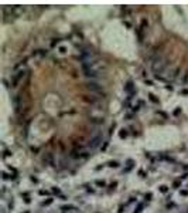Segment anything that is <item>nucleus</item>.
<instances>
[{
  "instance_id": "nucleus-1",
  "label": "nucleus",
  "mask_w": 188,
  "mask_h": 213,
  "mask_svg": "<svg viewBox=\"0 0 188 213\" xmlns=\"http://www.w3.org/2000/svg\"><path fill=\"white\" fill-rule=\"evenodd\" d=\"M82 68H83L85 75L88 78H90V80L99 78V77H102L106 73V66H105L103 61H98V63H95L92 66H82Z\"/></svg>"
},
{
  "instance_id": "nucleus-2",
  "label": "nucleus",
  "mask_w": 188,
  "mask_h": 213,
  "mask_svg": "<svg viewBox=\"0 0 188 213\" xmlns=\"http://www.w3.org/2000/svg\"><path fill=\"white\" fill-rule=\"evenodd\" d=\"M151 70H153V73L155 74V77L157 78H160V80H163V74L167 73V70H168V63H167V60L164 57H157L153 61V64H151Z\"/></svg>"
},
{
  "instance_id": "nucleus-3",
  "label": "nucleus",
  "mask_w": 188,
  "mask_h": 213,
  "mask_svg": "<svg viewBox=\"0 0 188 213\" xmlns=\"http://www.w3.org/2000/svg\"><path fill=\"white\" fill-rule=\"evenodd\" d=\"M81 61H82V66H92V64L99 61V57L92 48L86 47V48L82 50L81 53Z\"/></svg>"
},
{
  "instance_id": "nucleus-4",
  "label": "nucleus",
  "mask_w": 188,
  "mask_h": 213,
  "mask_svg": "<svg viewBox=\"0 0 188 213\" xmlns=\"http://www.w3.org/2000/svg\"><path fill=\"white\" fill-rule=\"evenodd\" d=\"M92 155V151H90L88 146H83V145H79V146H75L72 151H71V156L75 158V159H86Z\"/></svg>"
},
{
  "instance_id": "nucleus-5",
  "label": "nucleus",
  "mask_w": 188,
  "mask_h": 213,
  "mask_svg": "<svg viewBox=\"0 0 188 213\" xmlns=\"http://www.w3.org/2000/svg\"><path fill=\"white\" fill-rule=\"evenodd\" d=\"M85 87H86V90L89 91L90 94H95V95H99L100 98H105V91H103V87L99 84L98 81H95V80H90L85 84Z\"/></svg>"
},
{
  "instance_id": "nucleus-6",
  "label": "nucleus",
  "mask_w": 188,
  "mask_h": 213,
  "mask_svg": "<svg viewBox=\"0 0 188 213\" xmlns=\"http://www.w3.org/2000/svg\"><path fill=\"white\" fill-rule=\"evenodd\" d=\"M27 73H28V70H24V71H18V73H13V75H11V81H10V85L14 88V87H17L20 82L24 80V77L27 75Z\"/></svg>"
},
{
  "instance_id": "nucleus-7",
  "label": "nucleus",
  "mask_w": 188,
  "mask_h": 213,
  "mask_svg": "<svg viewBox=\"0 0 188 213\" xmlns=\"http://www.w3.org/2000/svg\"><path fill=\"white\" fill-rule=\"evenodd\" d=\"M178 74H180V68L177 66H174V67H170L168 70H167V73L164 74V77H163V80L165 78V80H168V81H174L177 77H178Z\"/></svg>"
},
{
  "instance_id": "nucleus-8",
  "label": "nucleus",
  "mask_w": 188,
  "mask_h": 213,
  "mask_svg": "<svg viewBox=\"0 0 188 213\" xmlns=\"http://www.w3.org/2000/svg\"><path fill=\"white\" fill-rule=\"evenodd\" d=\"M100 142H102V134H99V135H95V136H92V139L89 141V144L86 145V146L89 148L90 151H93L95 148H98L100 145Z\"/></svg>"
},
{
  "instance_id": "nucleus-9",
  "label": "nucleus",
  "mask_w": 188,
  "mask_h": 213,
  "mask_svg": "<svg viewBox=\"0 0 188 213\" xmlns=\"http://www.w3.org/2000/svg\"><path fill=\"white\" fill-rule=\"evenodd\" d=\"M42 161H44V164H45V165L52 166V165H54V155H52L51 152H45L44 156H42Z\"/></svg>"
},
{
  "instance_id": "nucleus-10",
  "label": "nucleus",
  "mask_w": 188,
  "mask_h": 213,
  "mask_svg": "<svg viewBox=\"0 0 188 213\" xmlns=\"http://www.w3.org/2000/svg\"><path fill=\"white\" fill-rule=\"evenodd\" d=\"M124 91L129 94V97H133V95H134V92H136V87H134L133 81H129L126 85H124Z\"/></svg>"
},
{
  "instance_id": "nucleus-11",
  "label": "nucleus",
  "mask_w": 188,
  "mask_h": 213,
  "mask_svg": "<svg viewBox=\"0 0 188 213\" xmlns=\"http://www.w3.org/2000/svg\"><path fill=\"white\" fill-rule=\"evenodd\" d=\"M23 11H24V7H23V6H11V13H13L16 17L20 16Z\"/></svg>"
},
{
  "instance_id": "nucleus-12",
  "label": "nucleus",
  "mask_w": 188,
  "mask_h": 213,
  "mask_svg": "<svg viewBox=\"0 0 188 213\" xmlns=\"http://www.w3.org/2000/svg\"><path fill=\"white\" fill-rule=\"evenodd\" d=\"M181 84H182V85H187V84H188V70H185V71H184V74H182Z\"/></svg>"
},
{
  "instance_id": "nucleus-13",
  "label": "nucleus",
  "mask_w": 188,
  "mask_h": 213,
  "mask_svg": "<svg viewBox=\"0 0 188 213\" xmlns=\"http://www.w3.org/2000/svg\"><path fill=\"white\" fill-rule=\"evenodd\" d=\"M33 56H40V57H44V56H47V51H45V50H37V51H34Z\"/></svg>"
},
{
  "instance_id": "nucleus-14",
  "label": "nucleus",
  "mask_w": 188,
  "mask_h": 213,
  "mask_svg": "<svg viewBox=\"0 0 188 213\" xmlns=\"http://www.w3.org/2000/svg\"><path fill=\"white\" fill-rule=\"evenodd\" d=\"M119 135H120V138H126L127 136V129H120Z\"/></svg>"
},
{
  "instance_id": "nucleus-15",
  "label": "nucleus",
  "mask_w": 188,
  "mask_h": 213,
  "mask_svg": "<svg viewBox=\"0 0 188 213\" xmlns=\"http://www.w3.org/2000/svg\"><path fill=\"white\" fill-rule=\"evenodd\" d=\"M147 26H148L147 20H141V27H140L141 30H146V27H147Z\"/></svg>"
},
{
  "instance_id": "nucleus-16",
  "label": "nucleus",
  "mask_w": 188,
  "mask_h": 213,
  "mask_svg": "<svg viewBox=\"0 0 188 213\" xmlns=\"http://www.w3.org/2000/svg\"><path fill=\"white\" fill-rule=\"evenodd\" d=\"M148 97H150V99H151L153 102H155V104H158V99L155 98V97L153 95V94H148Z\"/></svg>"
},
{
  "instance_id": "nucleus-17",
  "label": "nucleus",
  "mask_w": 188,
  "mask_h": 213,
  "mask_svg": "<svg viewBox=\"0 0 188 213\" xmlns=\"http://www.w3.org/2000/svg\"><path fill=\"white\" fill-rule=\"evenodd\" d=\"M109 166H110V168H117V166H119V164L113 161V162H109Z\"/></svg>"
},
{
  "instance_id": "nucleus-18",
  "label": "nucleus",
  "mask_w": 188,
  "mask_h": 213,
  "mask_svg": "<svg viewBox=\"0 0 188 213\" xmlns=\"http://www.w3.org/2000/svg\"><path fill=\"white\" fill-rule=\"evenodd\" d=\"M141 209H143V205L140 203V205L137 206V209H136V210H134V212H133V213H140V212H141Z\"/></svg>"
},
{
  "instance_id": "nucleus-19",
  "label": "nucleus",
  "mask_w": 188,
  "mask_h": 213,
  "mask_svg": "<svg viewBox=\"0 0 188 213\" xmlns=\"http://www.w3.org/2000/svg\"><path fill=\"white\" fill-rule=\"evenodd\" d=\"M96 185H99V186H105L106 183H105L103 180H96Z\"/></svg>"
},
{
  "instance_id": "nucleus-20",
  "label": "nucleus",
  "mask_w": 188,
  "mask_h": 213,
  "mask_svg": "<svg viewBox=\"0 0 188 213\" xmlns=\"http://www.w3.org/2000/svg\"><path fill=\"white\" fill-rule=\"evenodd\" d=\"M160 190H161L163 193H165V192L168 190V188H167V186H160Z\"/></svg>"
},
{
  "instance_id": "nucleus-21",
  "label": "nucleus",
  "mask_w": 188,
  "mask_h": 213,
  "mask_svg": "<svg viewBox=\"0 0 188 213\" xmlns=\"http://www.w3.org/2000/svg\"><path fill=\"white\" fill-rule=\"evenodd\" d=\"M180 185H181V182H178V180L174 182V188H180Z\"/></svg>"
},
{
  "instance_id": "nucleus-22",
  "label": "nucleus",
  "mask_w": 188,
  "mask_h": 213,
  "mask_svg": "<svg viewBox=\"0 0 188 213\" xmlns=\"http://www.w3.org/2000/svg\"><path fill=\"white\" fill-rule=\"evenodd\" d=\"M127 165H129V169L133 168V161H127Z\"/></svg>"
},
{
  "instance_id": "nucleus-23",
  "label": "nucleus",
  "mask_w": 188,
  "mask_h": 213,
  "mask_svg": "<svg viewBox=\"0 0 188 213\" xmlns=\"http://www.w3.org/2000/svg\"><path fill=\"white\" fill-rule=\"evenodd\" d=\"M59 51H61L62 54H64V53H65V51H66V48H65V47H59Z\"/></svg>"
},
{
  "instance_id": "nucleus-24",
  "label": "nucleus",
  "mask_w": 188,
  "mask_h": 213,
  "mask_svg": "<svg viewBox=\"0 0 188 213\" xmlns=\"http://www.w3.org/2000/svg\"><path fill=\"white\" fill-rule=\"evenodd\" d=\"M62 213H78V209H75V210H69V212H62Z\"/></svg>"
},
{
  "instance_id": "nucleus-25",
  "label": "nucleus",
  "mask_w": 188,
  "mask_h": 213,
  "mask_svg": "<svg viewBox=\"0 0 188 213\" xmlns=\"http://www.w3.org/2000/svg\"><path fill=\"white\" fill-rule=\"evenodd\" d=\"M51 202H52V200H51V199H48V200H47V202H44V205H49V203H51Z\"/></svg>"
}]
</instances>
